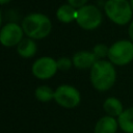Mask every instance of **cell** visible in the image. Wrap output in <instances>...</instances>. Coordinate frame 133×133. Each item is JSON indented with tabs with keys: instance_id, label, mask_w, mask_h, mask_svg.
<instances>
[{
	"instance_id": "obj_1",
	"label": "cell",
	"mask_w": 133,
	"mask_h": 133,
	"mask_svg": "<svg viewBox=\"0 0 133 133\" xmlns=\"http://www.w3.org/2000/svg\"><path fill=\"white\" fill-rule=\"evenodd\" d=\"M116 79V71L111 61L99 59L90 69V82L99 91H106L112 87Z\"/></svg>"
},
{
	"instance_id": "obj_2",
	"label": "cell",
	"mask_w": 133,
	"mask_h": 133,
	"mask_svg": "<svg viewBox=\"0 0 133 133\" xmlns=\"http://www.w3.org/2000/svg\"><path fill=\"white\" fill-rule=\"evenodd\" d=\"M24 33L32 39H41L49 35L52 29L50 19L43 14L32 12L27 15L22 21Z\"/></svg>"
},
{
	"instance_id": "obj_3",
	"label": "cell",
	"mask_w": 133,
	"mask_h": 133,
	"mask_svg": "<svg viewBox=\"0 0 133 133\" xmlns=\"http://www.w3.org/2000/svg\"><path fill=\"white\" fill-rule=\"evenodd\" d=\"M106 16L117 25L128 24L133 15L130 1L127 0H107L104 5Z\"/></svg>"
},
{
	"instance_id": "obj_4",
	"label": "cell",
	"mask_w": 133,
	"mask_h": 133,
	"mask_svg": "<svg viewBox=\"0 0 133 133\" xmlns=\"http://www.w3.org/2000/svg\"><path fill=\"white\" fill-rule=\"evenodd\" d=\"M109 60L115 65H125L133 60V42L121 39L109 47Z\"/></svg>"
},
{
	"instance_id": "obj_5",
	"label": "cell",
	"mask_w": 133,
	"mask_h": 133,
	"mask_svg": "<svg viewBox=\"0 0 133 133\" xmlns=\"http://www.w3.org/2000/svg\"><path fill=\"white\" fill-rule=\"evenodd\" d=\"M76 22L81 28L85 30H94L102 23V12L97 6L86 4L83 7L77 9Z\"/></svg>"
},
{
	"instance_id": "obj_6",
	"label": "cell",
	"mask_w": 133,
	"mask_h": 133,
	"mask_svg": "<svg viewBox=\"0 0 133 133\" xmlns=\"http://www.w3.org/2000/svg\"><path fill=\"white\" fill-rule=\"evenodd\" d=\"M55 102L64 108H75L79 105L81 96L77 88L72 85L62 84L54 90Z\"/></svg>"
},
{
	"instance_id": "obj_7",
	"label": "cell",
	"mask_w": 133,
	"mask_h": 133,
	"mask_svg": "<svg viewBox=\"0 0 133 133\" xmlns=\"http://www.w3.org/2000/svg\"><path fill=\"white\" fill-rule=\"evenodd\" d=\"M57 70V60L48 56H44L36 59L31 68V72L34 77L42 80L52 78L56 74Z\"/></svg>"
},
{
	"instance_id": "obj_8",
	"label": "cell",
	"mask_w": 133,
	"mask_h": 133,
	"mask_svg": "<svg viewBox=\"0 0 133 133\" xmlns=\"http://www.w3.org/2000/svg\"><path fill=\"white\" fill-rule=\"evenodd\" d=\"M23 28L17 23H7L5 24L0 31V42L4 47H14L18 46L19 43L23 39Z\"/></svg>"
},
{
	"instance_id": "obj_9",
	"label": "cell",
	"mask_w": 133,
	"mask_h": 133,
	"mask_svg": "<svg viewBox=\"0 0 133 133\" xmlns=\"http://www.w3.org/2000/svg\"><path fill=\"white\" fill-rule=\"evenodd\" d=\"M72 60H73V64L75 65V68L79 70H86V69H91L92 65L98 60V58L92 52L79 51L74 54Z\"/></svg>"
},
{
	"instance_id": "obj_10",
	"label": "cell",
	"mask_w": 133,
	"mask_h": 133,
	"mask_svg": "<svg viewBox=\"0 0 133 133\" xmlns=\"http://www.w3.org/2000/svg\"><path fill=\"white\" fill-rule=\"evenodd\" d=\"M118 123L117 121L110 115H106L101 117L96 126H95V133H116Z\"/></svg>"
},
{
	"instance_id": "obj_11",
	"label": "cell",
	"mask_w": 133,
	"mask_h": 133,
	"mask_svg": "<svg viewBox=\"0 0 133 133\" xmlns=\"http://www.w3.org/2000/svg\"><path fill=\"white\" fill-rule=\"evenodd\" d=\"M36 49H37V47H36L35 42L30 37L23 38L17 46V51H18L19 55L24 58L32 57L36 53Z\"/></svg>"
},
{
	"instance_id": "obj_12",
	"label": "cell",
	"mask_w": 133,
	"mask_h": 133,
	"mask_svg": "<svg viewBox=\"0 0 133 133\" xmlns=\"http://www.w3.org/2000/svg\"><path fill=\"white\" fill-rule=\"evenodd\" d=\"M56 17L62 23H71L77 18V10L69 3L62 4L58 7L56 11Z\"/></svg>"
},
{
	"instance_id": "obj_13",
	"label": "cell",
	"mask_w": 133,
	"mask_h": 133,
	"mask_svg": "<svg viewBox=\"0 0 133 133\" xmlns=\"http://www.w3.org/2000/svg\"><path fill=\"white\" fill-rule=\"evenodd\" d=\"M103 108L105 110V112L110 115V116H119L122 114V112L124 111V107H123V104L122 102L114 98V97H110V98H107L103 104Z\"/></svg>"
},
{
	"instance_id": "obj_14",
	"label": "cell",
	"mask_w": 133,
	"mask_h": 133,
	"mask_svg": "<svg viewBox=\"0 0 133 133\" xmlns=\"http://www.w3.org/2000/svg\"><path fill=\"white\" fill-rule=\"evenodd\" d=\"M117 123L125 133H133V107L125 109L117 117Z\"/></svg>"
},
{
	"instance_id": "obj_15",
	"label": "cell",
	"mask_w": 133,
	"mask_h": 133,
	"mask_svg": "<svg viewBox=\"0 0 133 133\" xmlns=\"http://www.w3.org/2000/svg\"><path fill=\"white\" fill-rule=\"evenodd\" d=\"M35 98L39 102H49L54 99V91L48 85H41L35 89Z\"/></svg>"
},
{
	"instance_id": "obj_16",
	"label": "cell",
	"mask_w": 133,
	"mask_h": 133,
	"mask_svg": "<svg viewBox=\"0 0 133 133\" xmlns=\"http://www.w3.org/2000/svg\"><path fill=\"white\" fill-rule=\"evenodd\" d=\"M108 52H109V48L104 44H98L92 49V53L96 55L98 60L100 58H104V57L108 56Z\"/></svg>"
},
{
	"instance_id": "obj_17",
	"label": "cell",
	"mask_w": 133,
	"mask_h": 133,
	"mask_svg": "<svg viewBox=\"0 0 133 133\" xmlns=\"http://www.w3.org/2000/svg\"><path fill=\"white\" fill-rule=\"evenodd\" d=\"M73 64V60H71L69 57H60L57 60V68L61 71H68L71 69Z\"/></svg>"
},
{
	"instance_id": "obj_18",
	"label": "cell",
	"mask_w": 133,
	"mask_h": 133,
	"mask_svg": "<svg viewBox=\"0 0 133 133\" xmlns=\"http://www.w3.org/2000/svg\"><path fill=\"white\" fill-rule=\"evenodd\" d=\"M86 2H87V0H68V3L77 9L86 5Z\"/></svg>"
},
{
	"instance_id": "obj_19",
	"label": "cell",
	"mask_w": 133,
	"mask_h": 133,
	"mask_svg": "<svg viewBox=\"0 0 133 133\" xmlns=\"http://www.w3.org/2000/svg\"><path fill=\"white\" fill-rule=\"evenodd\" d=\"M129 36H130L131 41L133 42V21L131 22V24L129 26Z\"/></svg>"
},
{
	"instance_id": "obj_20",
	"label": "cell",
	"mask_w": 133,
	"mask_h": 133,
	"mask_svg": "<svg viewBox=\"0 0 133 133\" xmlns=\"http://www.w3.org/2000/svg\"><path fill=\"white\" fill-rule=\"evenodd\" d=\"M9 1H10V0H0V3L3 5V4H6V3L9 2Z\"/></svg>"
},
{
	"instance_id": "obj_21",
	"label": "cell",
	"mask_w": 133,
	"mask_h": 133,
	"mask_svg": "<svg viewBox=\"0 0 133 133\" xmlns=\"http://www.w3.org/2000/svg\"><path fill=\"white\" fill-rule=\"evenodd\" d=\"M130 4H131V7H132V10H133V0H130Z\"/></svg>"
}]
</instances>
